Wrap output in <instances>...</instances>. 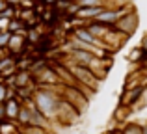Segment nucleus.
<instances>
[{"mask_svg":"<svg viewBox=\"0 0 147 134\" xmlns=\"http://www.w3.org/2000/svg\"><path fill=\"white\" fill-rule=\"evenodd\" d=\"M138 24H140V17H138V11L134 9V7H130L129 11H125V13L119 17V21L115 22V28H117L119 32H123L125 36L132 37V34L138 30Z\"/></svg>","mask_w":147,"mask_h":134,"instance_id":"f257e3e1","label":"nucleus"},{"mask_svg":"<svg viewBox=\"0 0 147 134\" xmlns=\"http://www.w3.org/2000/svg\"><path fill=\"white\" fill-rule=\"evenodd\" d=\"M32 76H34V82H36L37 86H56V84H61L60 78H58V75H56V69H54L52 62H50L49 65L41 67L39 71L32 73Z\"/></svg>","mask_w":147,"mask_h":134,"instance_id":"f03ea898","label":"nucleus"},{"mask_svg":"<svg viewBox=\"0 0 147 134\" xmlns=\"http://www.w3.org/2000/svg\"><path fill=\"white\" fill-rule=\"evenodd\" d=\"M86 26H88V30H90V32L93 34V36L97 37V39H100V41H102L104 37H106V34L112 30V26H114V24H104V22H100V21H95V19H93V21H90ZM102 45H104V43H102Z\"/></svg>","mask_w":147,"mask_h":134,"instance_id":"7ed1b4c3","label":"nucleus"},{"mask_svg":"<svg viewBox=\"0 0 147 134\" xmlns=\"http://www.w3.org/2000/svg\"><path fill=\"white\" fill-rule=\"evenodd\" d=\"M145 56H147V52L142 47H138V48H132V51L129 52V58H127V60H129L130 63H136V65H138V63H140Z\"/></svg>","mask_w":147,"mask_h":134,"instance_id":"20e7f679","label":"nucleus"},{"mask_svg":"<svg viewBox=\"0 0 147 134\" xmlns=\"http://www.w3.org/2000/svg\"><path fill=\"white\" fill-rule=\"evenodd\" d=\"M121 134H142V123H125L121 127Z\"/></svg>","mask_w":147,"mask_h":134,"instance_id":"39448f33","label":"nucleus"},{"mask_svg":"<svg viewBox=\"0 0 147 134\" xmlns=\"http://www.w3.org/2000/svg\"><path fill=\"white\" fill-rule=\"evenodd\" d=\"M9 37H11V32H7V30L0 32V48L7 51V43H9Z\"/></svg>","mask_w":147,"mask_h":134,"instance_id":"423d86ee","label":"nucleus"},{"mask_svg":"<svg viewBox=\"0 0 147 134\" xmlns=\"http://www.w3.org/2000/svg\"><path fill=\"white\" fill-rule=\"evenodd\" d=\"M7 90H9V86L4 82V78H0V102H4L7 99Z\"/></svg>","mask_w":147,"mask_h":134,"instance_id":"0eeeda50","label":"nucleus"},{"mask_svg":"<svg viewBox=\"0 0 147 134\" xmlns=\"http://www.w3.org/2000/svg\"><path fill=\"white\" fill-rule=\"evenodd\" d=\"M140 47H142V48H144V51L147 52V34H145L144 37H142V41H140Z\"/></svg>","mask_w":147,"mask_h":134,"instance_id":"6e6552de","label":"nucleus"},{"mask_svg":"<svg viewBox=\"0 0 147 134\" xmlns=\"http://www.w3.org/2000/svg\"><path fill=\"white\" fill-rule=\"evenodd\" d=\"M6 6H7V0H0V15H2V11L6 9Z\"/></svg>","mask_w":147,"mask_h":134,"instance_id":"1a4fd4ad","label":"nucleus"},{"mask_svg":"<svg viewBox=\"0 0 147 134\" xmlns=\"http://www.w3.org/2000/svg\"><path fill=\"white\" fill-rule=\"evenodd\" d=\"M142 134H147V123H142Z\"/></svg>","mask_w":147,"mask_h":134,"instance_id":"9d476101","label":"nucleus"},{"mask_svg":"<svg viewBox=\"0 0 147 134\" xmlns=\"http://www.w3.org/2000/svg\"><path fill=\"white\" fill-rule=\"evenodd\" d=\"M6 52H7V51H4V48H0V58H2V56L6 54Z\"/></svg>","mask_w":147,"mask_h":134,"instance_id":"9b49d317","label":"nucleus"},{"mask_svg":"<svg viewBox=\"0 0 147 134\" xmlns=\"http://www.w3.org/2000/svg\"><path fill=\"white\" fill-rule=\"evenodd\" d=\"M32 2H34V4H36V2H41V0H32Z\"/></svg>","mask_w":147,"mask_h":134,"instance_id":"f8f14e48","label":"nucleus"},{"mask_svg":"<svg viewBox=\"0 0 147 134\" xmlns=\"http://www.w3.org/2000/svg\"><path fill=\"white\" fill-rule=\"evenodd\" d=\"M67 2H76V0H67Z\"/></svg>","mask_w":147,"mask_h":134,"instance_id":"ddd939ff","label":"nucleus"}]
</instances>
